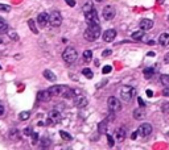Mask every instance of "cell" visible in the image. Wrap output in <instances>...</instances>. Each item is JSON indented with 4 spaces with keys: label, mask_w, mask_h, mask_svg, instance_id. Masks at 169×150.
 Listing matches in <instances>:
<instances>
[{
    "label": "cell",
    "mask_w": 169,
    "mask_h": 150,
    "mask_svg": "<svg viewBox=\"0 0 169 150\" xmlns=\"http://www.w3.org/2000/svg\"><path fill=\"white\" fill-rule=\"evenodd\" d=\"M74 104L78 108H85V107L87 105V99H86L85 96H78L74 99Z\"/></svg>",
    "instance_id": "cell-15"
},
{
    "label": "cell",
    "mask_w": 169,
    "mask_h": 150,
    "mask_svg": "<svg viewBox=\"0 0 169 150\" xmlns=\"http://www.w3.org/2000/svg\"><path fill=\"white\" fill-rule=\"evenodd\" d=\"M137 102H139V105L141 107V108H144V107H145V103H144V100L141 99V97H137Z\"/></svg>",
    "instance_id": "cell-40"
},
{
    "label": "cell",
    "mask_w": 169,
    "mask_h": 150,
    "mask_svg": "<svg viewBox=\"0 0 169 150\" xmlns=\"http://www.w3.org/2000/svg\"><path fill=\"white\" fill-rule=\"evenodd\" d=\"M164 62L165 63H169V54H167V56L164 57Z\"/></svg>",
    "instance_id": "cell-46"
},
{
    "label": "cell",
    "mask_w": 169,
    "mask_h": 150,
    "mask_svg": "<svg viewBox=\"0 0 169 150\" xmlns=\"http://www.w3.org/2000/svg\"><path fill=\"white\" fill-rule=\"evenodd\" d=\"M24 134H25V136H30V134H32V129H30V128H25V129H24Z\"/></svg>",
    "instance_id": "cell-41"
},
{
    "label": "cell",
    "mask_w": 169,
    "mask_h": 150,
    "mask_svg": "<svg viewBox=\"0 0 169 150\" xmlns=\"http://www.w3.org/2000/svg\"><path fill=\"white\" fill-rule=\"evenodd\" d=\"M69 90L67 86H62V84H58V86H53V87L49 88V92H50L52 96H63V94Z\"/></svg>",
    "instance_id": "cell-7"
},
{
    "label": "cell",
    "mask_w": 169,
    "mask_h": 150,
    "mask_svg": "<svg viewBox=\"0 0 169 150\" xmlns=\"http://www.w3.org/2000/svg\"><path fill=\"white\" fill-rule=\"evenodd\" d=\"M95 1H98V3H102V1H103V0H95Z\"/></svg>",
    "instance_id": "cell-48"
},
{
    "label": "cell",
    "mask_w": 169,
    "mask_h": 150,
    "mask_svg": "<svg viewBox=\"0 0 169 150\" xmlns=\"http://www.w3.org/2000/svg\"><path fill=\"white\" fill-rule=\"evenodd\" d=\"M106 137H107V141H108V146H112L115 145V140H114V137L111 136V134H106Z\"/></svg>",
    "instance_id": "cell-32"
},
{
    "label": "cell",
    "mask_w": 169,
    "mask_h": 150,
    "mask_svg": "<svg viewBox=\"0 0 169 150\" xmlns=\"http://www.w3.org/2000/svg\"><path fill=\"white\" fill-rule=\"evenodd\" d=\"M100 36V26H99V24H89V26H87V29L85 30V33H83V37L86 41H89V42H93L95 41L98 37Z\"/></svg>",
    "instance_id": "cell-1"
},
{
    "label": "cell",
    "mask_w": 169,
    "mask_h": 150,
    "mask_svg": "<svg viewBox=\"0 0 169 150\" xmlns=\"http://www.w3.org/2000/svg\"><path fill=\"white\" fill-rule=\"evenodd\" d=\"M85 17H86V21L87 24H99V19H98V12L95 8H93L91 11L86 12L85 13Z\"/></svg>",
    "instance_id": "cell-8"
},
{
    "label": "cell",
    "mask_w": 169,
    "mask_h": 150,
    "mask_svg": "<svg viewBox=\"0 0 169 150\" xmlns=\"http://www.w3.org/2000/svg\"><path fill=\"white\" fill-rule=\"evenodd\" d=\"M77 58H78V53H77V50L73 46H69V48H66L65 50H63L62 59H63V62L65 63H67V65L74 63L77 61Z\"/></svg>",
    "instance_id": "cell-2"
},
{
    "label": "cell",
    "mask_w": 169,
    "mask_h": 150,
    "mask_svg": "<svg viewBox=\"0 0 169 150\" xmlns=\"http://www.w3.org/2000/svg\"><path fill=\"white\" fill-rule=\"evenodd\" d=\"M93 3H91V1H87V3H86V4L83 5V12H85V13H86V12H89V11H91V10H93Z\"/></svg>",
    "instance_id": "cell-31"
},
{
    "label": "cell",
    "mask_w": 169,
    "mask_h": 150,
    "mask_svg": "<svg viewBox=\"0 0 169 150\" xmlns=\"http://www.w3.org/2000/svg\"><path fill=\"white\" fill-rule=\"evenodd\" d=\"M49 24L52 26H56V28L62 24V16H61V13L58 11H53L49 15Z\"/></svg>",
    "instance_id": "cell-6"
},
{
    "label": "cell",
    "mask_w": 169,
    "mask_h": 150,
    "mask_svg": "<svg viewBox=\"0 0 169 150\" xmlns=\"http://www.w3.org/2000/svg\"><path fill=\"white\" fill-rule=\"evenodd\" d=\"M115 13H116V11H115V8H114L112 5H106V7L103 8V12H102L103 19L106 21L112 20L114 17H115Z\"/></svg>",
    "instance_id": "cell-10"
},
{
    "label": "cell",
    "mask_w": 169,
    "mask_h": 150,
    "mask_svg": "<svg viewBox=\"0 0 169 150\" xmlns=\"http://www.w3.org/2000/svg\"><path fill=\"white\" fill-rule=\"evenodd\" d=\"M168 20H169V17H168Z\"/></svg>",
    "instance_id": "cell-49"
},
{
    "label": "cell",
    "mask_w": 169,
    "mask_h": 150,
    "mask_svg": "<svg viewBox=\"0 0 169 150\" xmlns=\"http://www.w3.org/2000/svg\"><path fill=\"white\" fill-rule=\"evenodd\" d=\"M3 113H4V107H3V105H0V116H1Z\"/></svg>",
    "instance_id": "cell-47"
},
{
    "label": "cell",
    "mask_w": 169,
    "mask_h": 150,
    "mask_svg": "<svg viewBox=\"0 0 169 150\" xmlns=\"http://www.w3.org/2000/svg\"><path fill=\"white\" fill-rule=\"evenodd\" d=\"M162 95H164V96H169V87H167L164 91H162Z\"/></svg>",
    "instance_id": "cell-44"
},
{
    "label": "cell",
    "mask_w": 169,
    "mask_h": 150,
    "mask_svg": "<svg viewBox=\"0 0 169 150\" xmlns=\"http://www.w3.org/2000/svg\"><path fill=\"white\" fill-rule=\"evenodd\" d=\"M115 137H116V141L118 142H123L125 140V130L124 128H119V129L115 130Z\"/></svg>",
    "instance_id": "cell-16"
},
{
    "label": "cell",
    "mask_w": 169,
    "mask_h": 150,
    "mask_svg": "<svg viewBox=\"0 0 169 150\" xmlns=\"http://www.w3.org/2000/svg\"><path fill=\"white\" fill-rule=\"evenodd\" d=\"M82 74H83L86 78H89V79H91L94 76V74H93V71H91L90 69H87V67H85L83 70H82Z\"/></svg>",
    "instance_id": "cell-26"
},
{
    "label": "cell",
    "mask_w": 169,
    "mask_h": 150,
    "mask_svg": "<svg viewBox=\"0 0 169 150\" xmlns=\"http://www.w3.org/2000/svg\"><path fill=\"white\" fill-rule=\"evenodd\" d=\"M139 28L141 30H144V32H147V30H149V29L153 28V21L149 20V19H143L140 21V24H139Z\"/></svg>",
    "instance_id": "cell-13"
},
{
    "label": "cell",
    "mask_w": 169,
    "mask_h": 150,
    "mask_svg": "<svg viewBox=\"0 0 169 150\" xmlns=\"http://www.w3.org/2000/svg\"><path fill=\"white\" fill-rule=\"evenodd\" d=\"M107 107H108V109L111 112L116 113L122 109V103L119 102L115 96H110L108 99H107Z\"/></svg>",
    "instance_id": "cell-4"
},
{
    "label": "cell",
    "mask_w": 169,
    "mask_h": 150,
    "mask_svg": "<svg viewBox=\"0 0 169 150\" xmlns=\"http://www.w3.org/2000/svg\"><path fill=\"white\" fill-rule=\"evenodd\" d=\"M28 25H29V28H30V30H32L33 33H36V34H37L38 33V30L36 29V25H35V21L33 20H28Z\"/></svg>",
    "instance_id": "cell-29"
},
{
    "label": "cell",
    "mask_w": 169,
    "mask_h": 150,
    "mask_svg": "<svg viewBox=\"0 0 169 150\" xmlns=\"http://www.w3.org/2000/svg\"><path fill=\"white\" fill-rule=\"evenodd\" d=\"M107 129H108V121L107 120H102L98 124V132H99L100 134H106Z\"/></svg>",
    "instance_id": "cell-17"
},
{
    "label": "cell",
    "mask_w": 169,
    "mask_h": 150,
    "mask_svg": "<svg viewBox=\"0 0 169 150\" xmlns=\"http://www.w3.org/2000/svg\"><path fill=\"white\" fill-rule=\"evenodd\" d=\"M0 11L1 12H10L11 11V7L7 4H0Z\"/></svg>",
    "instance_id": "cell-35"
},
{
    "label": "cell",
    "mask_w": 169,
    "mask_h": 150,
    "mask_svg": "<svg viewBox=\"0 0 169 150\" xmlns=\"http://www.w3.org/2000/svg\"><path fill=\"white\" fill-rule=\"evenodd\" d=\"M83 61L86 63H89V62H91V59H93V51L91 50H85L83 51Z\"/></svg>",
    "instance_id": "cell-22"
},
{
    "label": "cell",
    "mask_w": 169,
    "mask_h": 150,
    "mask_svg": "<svg viewBox=\"0 0 169 150\" xmlns=\"http://www.w3.org/2000/svg\"><path fill=\"white\" fill-rule=\"evenodd\" d=\"M7 32H8L7 23H5L3 19H0V34H3V33H7Z\"/></svg>",
    "instance_id": "cell-24"
},
{
    "label": "cell",
    "mask_w": 169,
    "mask_h": 150,
    "mask_svg": "<svg viewBox=\"0 0 169 150\" xmlns=\"http://www.w3.org/2000/svg\"><path fill=\"white\" fill-rule=\"evenodd\" d=\"M144 116H145V112H143L141 109H135L134 111V119L135 120H141V119H144Z\"/></svg>",
    "instance_id": "cell-23"
},
{
    "label": "cell",
    "mask_w": 169,
    "mask_h": 150,
    "mask_svg": "<svg viewBox=\"0 0 169 150\" xmlns=\"http://www.w3.org/2000/svg\"><path fill=\"white\" fill-rule=\"evenodd\" d=\"M10 137L12 140H19V130L17 129H12L10 133Z\"/></svg>",
    "instance_id": "cell-30"
},
{
    "label": "cell",
    "mask_w": 169,
    "mask_h": 150,
    "mask_svg": "<svg viewBox=\"0 0 169 150\" xmlns=\"http://www.w3.org/2000/svg\"><path fill=\"white\" fill-rule=\"evenodd\" d=\"M151 133H152V125L148 122H144L137 128V134L141 137H148Z\"/></svg>",
    "instance_id": "cell-9"
},
{
    "label": "cell",
    "mask_w": 169,
    "mask_h": 150,
    "mask_svg": "<svg viewBox=\"0 0 169 150\" xmlns=\"http://www.w3.org/2000/svg\"><path fill=\"white\" fill-rule=\"evenodd\" d=\"M60 136H61V138L65 140V141H72V140H73L72 134H69V133H67V132H65V130H61V132H60Z\"/></svg>",
    "instance_id": "cell-25"
},
{
    "label": "cell",
    "mask_w": 169,
    "mask_h": 150,
    "mask_svg": "<svg viewBox=\"0 0 169 150\" xmlns=\"http://www.w3.org/2000/svg\"><path fill=\"white\" fill-rule=\"evenodd\" d=\"M132 38L135 40V41H141V40L144 38V30H137V32H134L132 33V36H131Z\"/></svg>",
    "instance_id": "cell-20"
},
{
    "label": "cell",
    "mask_w": 169,
    "mask_h": 150,
    "mask_svg": "<svg viewBox=\"0 0 169 150\" xmlns=\"http://www.w3.org/2000/svg\"><path fill=\"white\" fill-rule=\"evenodd\" d=\"M111 53H112L111 50H104L103 53H102V56L103 57H108V56H111Z\"/></svg>",
    "instance_id": "cell-42"
},
{
    "label": "cell",
    "mask_w": 169,
    "mask_h": 150,
    "mask_svg": "<svg viewBox=\"0 0 169 150\" xmlns=\"http://www.w3.org/2000/svg\"><path fill=\"white\" fill-rule=\"evenodd\" d=\"M116 38V30L115 29H107L103 33V41L104 42H112Z\"/></svg>",
    "instance_id": "cell-11"
},
{
    "label": "cell",
    "mask_w": 169,
    "mask_h": 150,
    "mask_svg": "<svg viewBox=\"0 0 169 150\" xmlns=\"http://www.w3.org/2000/svg\"><path fill=\"white\" fill-rule=\"evenodd\" d=\"M37 23H38V25L40 26H46L48 25V23H49V15L46 13V12H41V13L37 16Z\"/></svg>",
    "instance_id": "cell-12"
},
{
    "label": "cell",
    "mask_w": 169,
    "mask_h": 150,
    "mask_svg": "<svg viewBox=\"0 0 169 150\" xmlns=\"http://www.w3.org/2000/svg\"><path fill=\"white\" fill-rule=\"evenodd\" d=\"M120 96L124 102H131L136 96V88L132 86H124L120 90Z\"/></svg>",
    "instance_id": "cell-3"
},
{
    "label": "cell",
    "mask_w": 169,
    "mask_h": 150,
    "mask_svg": "<svg viewBox=\"0 0 169 150\" xmlns=\"http://www.w3.org/2000/svg\"><path fill=\"white\" fill-rule=\"evenodd\" d=\"M52 99V95L50 92L46 90V91H40L37 94V100L38 102H49Z\"/></svg>",
    "instance_id": "cell-14"
},
{
    "label": "cell",
    "mask_w": 169,
    "mask_h": 150,
    "mask_svg": "<svg viewBox=\"0 0 169 150\" xmlns=\"http://www.w3.org/2000/svg\"><path fill=\"white\" fill-rule=\"evenodd\" d=\"M111 71H112V67H111V66H104L103 70H102L103 74H110Z\"/></svg>",
    "instance_id": "cell-36"
},
{
    "label": "cell",
    "mask_w": 169,
    "mask_h": 150,
    "mask_svg": "<svg viewBox=\"0 0 169 150\" xmlns=\"http://www.w3.org/2000/svg\"><path fill=\"white\" fill-rule=\"evenodd\" d=\"M162 112H165V113H167V112H169V103H165V104H162Z\"/></svg>",
    "instance_id": "cell-38"
},
{
    "label": "cell",
    "mask_w": 169,
    "mask_h": 150,
    "mask_svg": "<svg viewBox=\"0 0 169 150\" xmlns=\"http://www.w3.org/2000/svg\"><path fill=\"white\" fill-rule=\"evenodd\" d=\"M136 137H137V130L134 132V133L131 134V138H132V140H136Z\"/></svg>",
    "instance_id": "cell-45"
},
{
    "label": "cell",
    "mask_w": 169,
    "mask_h": 150,
    "mask_svg": "<svg viewBox=\"0 0 169 150\" xmlns=\"http://www.w3.org/2000/svg\"><path fill=\"white\" fill-rule=\"evenodd\" d=\"M160 80H161V83L164 86H169V75H167V74L161 75L160 76Z\"/></svg>",
    "instance_id": "cell-28"
},
{
    "label": "cell",
    "mask_w": 169,
    "mask_h": 150,
    "mask_svg": "<svg viewBox=\"0 0 169 150\" xmlns=\"http://www.w3.org/2000/svg\"><path fill=\"white\" fill-rule=\"evenodd\" d=\"M145 94H147V96H148V97H152V96H153L152 90H147V91H145Z\"/></svg>",
    "instance_id": "cell-43"
},
{
    "label": "cell",
    "mask_w": 169,
    "mask_h": 150,
    "mask_svg": "<svg viewBox=\"0 0 169 150\" xmlns=\"http://www.w3.org/2000/svg\"><path fill=\"white\" fill-rule=\"evenodd\" d=\"M143 74H144V78L145 79H151L153 76V74H155V70H153L152 67H147V69H144Z\"/></svg>",
    "instance_id": "cell-21"
},
{
    "label": "cell",
    "mask_w": 169,
    "mask_h": 150,
    "mask_svg": "<svg viewBox=\"0 0 169 150\" xmlns=\"http://www.w3.org/2000/svg\"><path fill=\"white\" fill-rule=\"evenodd\" d=\"M30 136H32V143H33V145H36V143H37V141H38V133L32 132V134H30Z\"/></svg>",
    "instance_id": "cell-33"
},
{
    "label": "cell",
    "mask_w": 169,
    "mask_h": 150,
    "mask_svg": "<svg viewBox=\"0 0 169 150\" xmlns=\"http://www.w3.org/2000/svg\"><path fill=\"white\" fill-rule=\"evenodd\" d=\"M159 44L161 46H168L169 45V33H162L159 37Z\"/></svg>",
    "instance_id": "cell-18"
},
{
    "label": "cell",
    "mask_w": 169,
    "mask_h": 150,
    "mask_svg": "<svg viewBox=\"0 0 169 150\" xmlns=\"http://www.w3.org/2000/svg\"><path fill=\"white\" fill-rule=\"evenodd\" d=\"M66 4L70 5V7H75V0H65Z\"/></svg>",
    "instance_id": "cell-39"
},
{
    "label": "cell",
    "mask_w": 169,
    "mask_h": 150,
    "mask_svg": "<svg viewBox=\"0 0 169 150\" xmlns=\"http://www.w3.org/2000/svg\"><path fill=\"white\" fill-rule=\"evenodd\" d=\"M50 145V140L49 138H42L41 140V148H48Z\"/></svg>",
    "instance_id": "cell-34"
},
{
    "label": "cell",
    "mask_w": 169,
    "mask_h": 150,
    "mask_svg": "<svg viewBox=\"0 0 169 150\" xmlns=\"http://www.w3.org/2000/svg\"><path fill=\"white\" fill-rule=\"evenodd\" d=\"M19 117H20V120H28V119L30 117V112L28 111H24V112H21L20 115H19Z\"/></svg>",
    "instance_id": "cell-27"
},
{
    "label": "cell",
    "mask_w": 169,
    "mask_h": 150,
    "mask_svg": "<svg viewBox=\"0 0 169 150\" xmlns=\"http://www.w3.org/2000/svg\"><path fill=\"white\" fill-rule=\"evenodd\" d=\"M10 37L13 40V41H17V40H19V36H17L15 32H10Z\"/></svg>",
    "instance_id": "cell-37"
},
{
    "label": "cell",
    "mask_w": 169,
    "mask_h": 150,
    "mask_svg": "<svg viewBox=\"0 0 169 150\" xmlns=\"http://www.w3.org/2000/svg\"><path fill=\"white\" fill-rule=\"evenodd\" d=\"M44 76H45V79L49 82H54L57 79V76L53 74V71H50V70H45L44 71Z\"/></svg>",
    "instance_id": "cell-19"
},
{
    "label": "cell",
    "mask_w": 169,
    "mask_h": 150,
    "mask_svg": "<svg viewBox=\"0 0 169 150\" xmlns=\"http://www.w3.org/2000/svg\"><path fill=\"white\" fill-rule=\"evenodd\" d=\"M61 120H62V115L61 112H58L57 109H53V111L49 112V116H48V125H54V124H60Z\"/></svg>",
    "instance_id": "cell-5"
}]
</instances>
